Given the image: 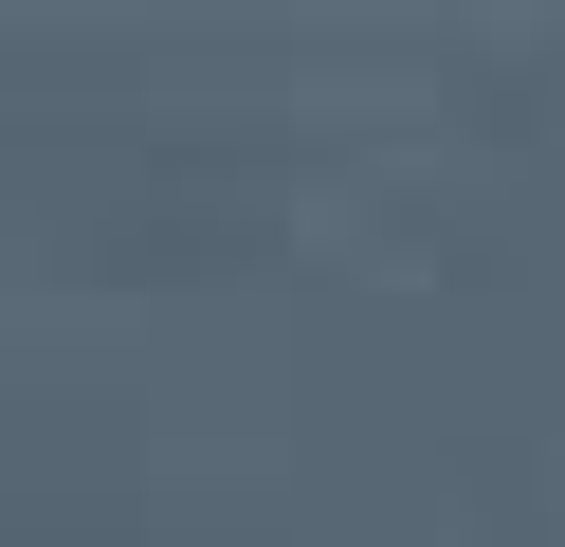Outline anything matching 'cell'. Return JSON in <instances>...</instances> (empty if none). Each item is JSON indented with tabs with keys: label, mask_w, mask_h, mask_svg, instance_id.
<instances>
[]
</instances>
